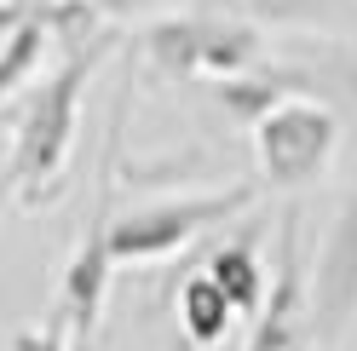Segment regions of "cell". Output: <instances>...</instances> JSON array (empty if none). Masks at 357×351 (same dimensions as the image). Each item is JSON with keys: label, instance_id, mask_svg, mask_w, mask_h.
I'll use <instances>...</instances> for the list:
<instances>
[{"label": "cell", "instance_id": "9a60e30c", "mask_svg": "<svg viewBox=\"0 0 357 351\" xmlns=\"http://www.w3.org/2000/svg\"><path fill=\"white\" fill-rule=\"evenodd\" d=\"M24 17H29V0H0V40L24 24Z\"/></svg>", "mask_w": 357, "mask_h": 351}, {"label": "cell", "instance_id": "3957f363", "mask_svg": "<svg viewBox=\"0 0 357 351\" xmlns=\"http://www.w3.org/2000/svg\"><path fill=\"white\" fill-rule=\"evenodd\" d=\"M254 202V185H225L208 196H167V202H144L121 219H109V259L116 265H150V259H167L202 236L213 225L236 219L242 208Z\"/></svg>", "mask_w": 357, "mask_h": 351}, {"label": "cell", "instance_id": "30bf717a", "mask_svg": "<svg viewBox=\"0 0 357 351\" xmlns=\"http://www.w3.org/2000/svg\"><path fill=\"white\" fill-rule=\"evenodd\" d=\"M208 276L225 288V299L236 305V317H254L265 299V271H259V231H242L236 242L208 254Z\"/></svg>", "mask_w": 357, "mask_h": 351}, {"label": "cell", "instance_id": "5bb4252c", "mask_svg": "<svg viewBox=\"0 0 357 351\" xmlns=\"http://www.w3.org/2000/svg\"><path fill=\"white\" fill-rule=\"evenodd\" d=\"M93 12L98 17H144V12H155V0H93Z\"/></svg>", "mask_w": 357, "mask_h": 351}, {"label": "cell", "instance_id": "6da1fadb", "mask_svg": "<svg viewBox=\"0 0 357 351\" xmlns=\"http://www.w3.org/2000/svg\"><path fill=\"white\" fill-rule=\"evenodd\" d=\"M104 52H109V35L98 29L93 40H81V47L63 52V63L17 109V139H12L6 179H12V196H24L29 208L58 196L63 162H70V144H75V121H81V93H86V81H93Z\"/></svg>", "mask_w": 357, "mask_h": 351}, {"label": "cell", "instance_id": "5b68a950", "mask_svg": "<svg viewBox=\"0 0 357 351\" xmlns=\"http://www.w3.org/2000/svg\"><path fill=\"white\" fill-rule=\"evenodd\" d=\"M305 322L317 340H340L357 322V185L346 190V202L317 248L311 288H305Z\"/></svg>", "mask_w": 357, "mask_h": 351}, {"label": "cell", "instance_id": "8992f818", "mask_svg": "<svg viewBox=\"0 0 357 351\" xmlns=\"http://www.w3.org/2000/svg\"><path fill=\"white\" fill-rule=\"evenodd\" d=\"M109 271H116V259H109V208L98 202L93 225H86V236H81V248L70 254V265H63L58 305H52V311L70 322L75 340H93L98 311H104V294H109Z\"/></svg>", "mask_w": 357, "mask_h": 351}, {"label": "cell", "instance_id": "e0dca14e", "mask_svg": "<svg viewBox=\"0 0 357 351\" xmlns=\"http://www.w3.org/2000/svg\"><path fill=\"white\" fill-rule=\"evenodd\" d=\"M81 351H93V345H81Z\"/></svg>", "mask_w": 357, "mask_h": 351}, {"label": "cell", "instance_id": "52a82bcc", "mask_svg": "<svg viewBox=\"0 0 357 351\" xmlns=\"http://www.w3.org/2000/svg\"><path fill=\"white\" fill-rule=\"evenodd\" d=\"M300 213H282V259L254 311V340L248 351H300L305 334V288H300Z\"/></svg>", "mask_w": 357, "mask_h": 351}, {"label": "cell", "instance_id": "7a4b0ae2", "mask_svg": "<svg viewBox=\"0 0 357 351\" xmlns=\"http://www.w3.org/2000/svg\"><path fill=\"white\" fill-rule=\"evenodd\" d=\"M144 58L173 81L190 75H236L265 58L259 24L248 17H213V12H185V17H155L144 29Z\"/></svg>", "mask_w": 357, "mask_h": 351}, {"label": "cell", "instance_id": "4fadbf2b", "mask_svg": "<svg viewBox=\"0 0 357 351\" xmlns=\"http://www.w3.org/2000/svg\"><path fill=\"white\" fill-rule=\"evenodd\" d=\"M236 12H248L254 24H282V29H294V24H323L328 17V0H231Z\"/></svg>", "mask_w": 357, "mask_h": 351}, {"label": "cell", "instance_id": "8fae6325", "mask_svg": "<svg viewBox=\"0 0 357 351\" xmlns=\"http://www.w3.org/2000/svg\"><path fill=\"white\" fill-rule=\"evenodd\" d=\"M178 322H185L190 345H219L231 334V322H236V305L225 299V288H219L208 271H196L185 288H178Z\"/></svg>", "mask_w": 357, "mask_h": 351}, {"label": "cell", "instance_id": "7c38bea8", "mask_svg": "<svg viewBox=\"0 0 357 351\" xmlns=\"http://www.w3.org/2000/svg\"><path fill=\"white\" fill-rule=\"evenodd\" d=\"M47 47H52V29L35 17V6H29V17L17 24L6 40H0V104H6L17 86H24L35 70H40V58H47Z\"/></svg>", "mask_w": 357, "mask_h": 351}, {"label": "cell", "instance_id": "9c48e42d", "mask_svg": "<svg viewBox=\"0 0 357 351\" xmlns=\"http://www.w3.org/2000/svg\"><path fill=\"white\" fill-rule=\"evenodd\" d=\"M300 93H328L346 109H357V40H317L305 58L288 63Z\"/></svg>", "mask_w": 357, "mask_h": 351}, {"label": "cell", "instance_id": "2e32d148", "mask_svg": "<svg viewBox=\"0 0 357 351\" xmlns=\"http://www.w3.org/2000/svg\"><path fill=\"white\" fill-rule=\"evenodd\" d=\"M6 196H12V179H0V202H6Z\"/></svg>", "mask_w": 357, "mask_h": 351}, {"label": "cell", "instance_id": "ba28073f", "mask_svg": "<svg viewBox=\"0 0 357 351\" xmlns=\"http://www.w3.org/2000/svg\"><path fill=\"white\" fill-rule=\"evenodd\" d=\"M300 86H294V75L282 70V63H248V70H236V75H219L213 81V98L231 109V116L242 121V127H254L265 109H277L282 98H294Z\"/></svg>", "mask_w": 357, "mask_h": 351}, {"label": "cell", "instance_id": "277c9868", "mask_svg": "<svg viewBox=\"0 0 357 351\" xmlns=\"http://www.w3.org/2000/svg\"><path fill=\"white\" fill-rule=\"evenodd\" d=\"M334 139H340V121L334 109L317 98H282L277 109H265L254 121V150H259V173L265 185L277 190H300L311 185L334 156Z\"/></svg>", "mask_w": 357, "mask_h": 351}]
</instances>
